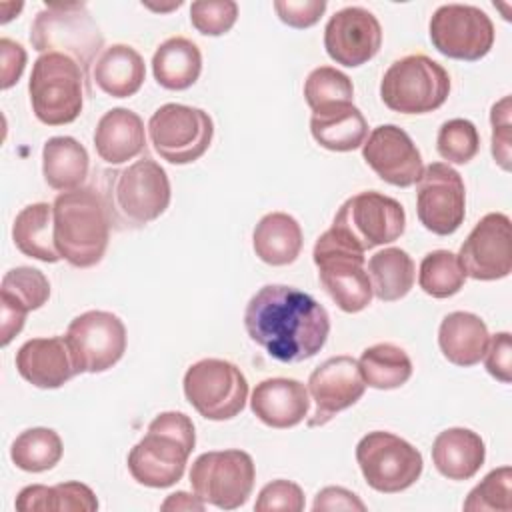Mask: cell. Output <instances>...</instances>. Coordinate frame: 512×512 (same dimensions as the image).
<instances>
[{
  "label": "cell",
  "mask_w": 512,
  "mask_h": 512,
  "mask_svg": "<svg viewBox=\"0 0 512 512\" xmlns=\"http://www.w3.org/2000/svg\"><path fill=\"white\" fill-rule=\"evenodd\" d=\"M244 328L270 358L296 364L322 350L330 316L310 294L286 284H266L248 300Z\"/></svg>",
  "instance_id": "1"
},
{
  "label": "cell",
  "mask_w": 512,
  "mask_h": 512,
  "mask_svg": "<svg viewBox=\"0 0 512 512\" xmlns=\"http://www.w3.org/2000/svg\"><path fill=\"white\" fill-rule=\"evenodd\" d=\"M52 212L60 258L74 268L96 266L106 254L112 226L100 190L82 186L60 192L54 198Z\"/></svg>",
  "instance_id": "2"
},
{
  "label": "cell",
  "mask_w": 512,
  "mask_h": 512,
  "mask_svg": "<svg viewBox=\"0 0 512 512\" xmlns=\"http://www.w3.org/2000/svg\"><path fill=\"white\" fill-rule=\"evenodd\" d=\"M100 194L110 222L118 230H126L160 218L170 204L172 190L166 170L152 158H142L126 168L106 170Z\"/></svg>",
  "instance_id": "3"
},
{
  "label": "cell",
  "mask_w": 512,
  "mask_h": 512,
  "mask_svg": "<svg viewBox=\"0 0 512 512\" xmlns=\"http://www.w3.org/2000/svg\"><path fill=\"white\" fill-rule=\"evenodd\" d=\"M196 446V432L184 412H160L144 438L128 454L132 478L148 488H168L176 484Z\"/></svg>",
  "instance_id": "4"
},
{
  "label": "cell",
  "mask_w": 512,
  "mask_h": 512,
  "mask_svg": "<svg viewBox=\"0 0 512 512\" xmlns=\"http://www.w3.org/2000/svg\"><path fill=\"white\" fill-rule=\"evenodd\" d=\"M90 92L88 80L80 64L58 52L40 54L32 64L28 94L34 116L46 126H62L74 122Z\"/></svg>",
  "instance_id": "5"
},
{
  "label": "cell",
  "mask_w": 512,
  "mask_h": 512,
  "mask_svg": "<svg viewBox=\"0 0 512 512\" xmlns=\"http://www.w3.org/2000/svg\"><path fill=\"white\" fill-rule=\"evenodd\" d=\"M30 44L36 52H58L74 58L84 74L98 60L104 36L84 2L46 4L30 26Z\"/></svg>",
  "instance_id": "6"
},
{
  "label": "cell",
  "mask_w": 512,
  "mask_h": 512,
  "mask_svg": "<svg viewBox=\"0 0 512 512\" xmlns=\"http://www.w3.org/2000/svg\"><path fill=\"white\" fill-rule=\"evenodd\" d=\"M448 94V72L426 54H408L394 60L380 82L382 102L400 114L434 112L446 102Z\"/></svg>",
  "instance_id": "7"
},
{
  "label": "cell",
  "mask_w": 512,
  "mask_h": 512,
  "mask_svg": "<svg viewBox=\"0 0 512 512\" xmlns=\"http://www.w3.org/2000/svg\"><path fill=\"white\" fill-rule=\"evenodd\" d=\"M318 278L334 304L348 314L362 312L372 302V286L366 272V256L328 228L318 236L312 250Z\"/></svg>",
  "instance_id": "8"
},
{
  "label": "cell",
  "mask_w": 512,
  "mask_h": 512,
  "mask_svg": "<svg viewBox=\"0 0 512 512\" xmlns=\"http://www.w3.org/2000/svg\"><path fill=\"white\" fill-rule=\"evenodd\" d=\"M330 228L356 250L366 252L398 240L406 228V212L398 200L376 190H364L340 206Z\"/></svg>",
  "instance_id": "9"
},
{
  "label": "cell",
  "mask_w": 512,
  "mask_h": 512,
  "mask_svg": "<svg viewBox=\"0 0 512 512\" xmlns=\"http://www.w3.org/2000/svg\"><path fill=\"white\" fill-rule=\"evenodd\" d=\"M184 396L206 420L222 422L238 416L248 398V382L242 370L220 358L194 362L184 374Z\"/></svg>",
  "instance_id": "10"
},
{
  "label": "cell",
  "mask_w": 512,
  "mask_h": 512,
  "mask_svg": "<svg viewBox=\"0 0 512 512\" xmlns=\"http://www.w3.org/2000/svg\"><path fill=\"white\" fill-rule=\"evenodd\" d=\"M256 480L254 460L244 450H212L200 454L190 468L194 494L220 510H236L246 504Z\"/></svg>",
  "instance_id": "11"
},
{
  "label": "cell",
  "mask_w": 512,
  "mask_h": 512,
  "mask_svg": "<svg viewBox=\"0 0 512 512\" xmlns=\"http://www.w3.org/2000/svg\"><path fill=\"white\" fill-rule=\"evenodd\" d=\"M356 462L366 484L382 494H396L410 488L422 474L424 460L404 438L374 430L356 444Z\"/></svg>",
  "instance_id": "12"
},
{
  "label": "cell",
  "mask_w": 512,
  "mask_h": 512,
  "mask_svg": "<svg viewBox=\"0 0 512 512\" xmlns=\"http://www.w3.org/2000/svg\"><path fill=\"white\" fill-rule=\"evenodd\" d=\"M154 152L170 164L196 162L212 144L214 122L202 108L162 104L148 120Z\"/></svg>",
  "instance_id": "13"
},
{
  "label": "cell",
  "mask_w": 512,
  "mask_h": 512,
  "mask_svg": "<svg viewBox=\"0 0 512 512\" xmlns=\"http://www.w3.org/2000/svg\"><path fill=\"white\" fill-rule=\"evenodd\" d=\"M428 34L440 54L462 62L484 58L494 44L490 16L472 4L438 6L430 18Z\"/></svg>",
  "instance_id": "14"
},
{
  "label": "cell",
  "mask_w": 512,
  "mask_h": 512,
  "mask_svg": "<svg viewBox=\"0 0 512 512\" xmlns=\"http://www.w3.org/2000/svg\"><path fill=\"white\" fill-rule=\"evenodd\" d=\"M76 372H106L126 352V326L106 310H86L78 314L64 334Z\"/></svg>",
  "instance_id": "15"
},
{
  "label": "cell",
  "mask_w": 512,
  "mask_h": 512,
  "mask_svg": "<svg viewBox=\"0 0 512 512\" xmlns=\"http://www.w3.org/2000/svg\"><path fill=\"white\" fill-rule=\"evenodd\" d=\"M416 214L420 224L438 236L454 234L466 216L462 176L444 162H432L416 182Z\"/></svg>",
  "instance_id": "16"
},
{
  "label": "cell",
  "mask_w": 512,
  "mask_h": 512,
  "mask_svg": "<svg viewBox=\"0 0 512 512\" xmlns=\"http://www.w3.org/2000/svg\"><path fill=\"white\" fill-rule=\"evenodd\" d=\"M458 262L466 276L482 282L506 278L512 270L510 218L502 212L482 216L462 242Z\"/></svg>",
  "instance_id": "17"
},
{
  "label": "cell",
  "mask_w": 512,
  "mask_h": 512,
  "mask_svg": "<svg viewBox=\"0 0 512 512\" xmlns=\"http://www.w3.org/2000/svg\"><path fill=\"white\" fill-rule=\"evenodd\" d=\"M366 390L358 360L340 354L316 366L308 378V394L314 400V412L306 426L318 428L328 424L338 412L354 406Z\"/></svg>",
  "instance_id": "18"
},
{
  "label": "cell",
  "mask_w": 512,
  "mask_h": 512,
  "mask_svg": "<svg viewBox=\"0 0 512 512\" xmlns=\"http://www.w3.org/2000/svg\"><path fill=\"white\" fill-rule=\"evenodd\" d=\"M382 46L378 18L362 6H346L334 12L324 28L326 54L346 68H358L372 60Z\"/></svg>",
  "instance_id": "19"
},
{
  "label": "cell",
  "mask_w": 512,
  "mask_h": 512,
  "mask_svg": "<svg viewBox=\"0 0 512 512\" xmlns=\"http://www.w3.org/2000/svg\"><path fill=\"white\" fill-rule=\"evenodd\" d=\"M362 158L380 180L398 188L416 184L424 172L420 150L396 124L376 126L362 144Z\"/></svg>",
  "instance_id": "20"
},
{
  "label": "cell",
  "mask_w": 512,
  "mask_h": 512,
  "mask_svg": "<svg viewBox=\"0 0 512 512\" xmlns=\"http://www.w3.org/2000/svg\"><path fill=\"white\" fill-rule=\"evenodd\" d=\"M50 298L48 278L30 266H16L8 270L0 284L2 302V346L24 328L26 314L42 308Z\"/></svg>",
  "instance_id": "21"
},
{
  "label": "cell",
  "mask_w": 512,
  "mask_h": 512,
  "mask_svg": "<svg viewBox=\"0 0 512 512\" xmlns=\"http://www.w3.org/2000/svg\"><path fill=\"white\" fill-rule=\"evenodd\" d=\"M18 374L36 388H60L74 378L76 366L64 336L26 340L16 352Z\"/></svg>",
  "instance_id": "22"
},
{
  "label": "cell",
  "mask_w": 512,
  "mask_h": 512,
  "mask_svg": "<svg viewBox=\"0 0 512 512\" xmlns=\"http://www.w3.org/2000/svg\"><path fill=\"white\" fill-rule=\"evenodd\" d=\"M250 408L270 428L298 426L310 410L308 388L294 378H266L252 390Z\"/></svg>",
  "instance_id": "23"
},
{
  "label": "cell",
  "mask_w": 512,
  "mask_h": 512,
  "mask_svg": "<svg viewBox=\"0 0 512 512\" xmlns=\"http://www.w3.org/2000/svg\"><path fill=\"white\" fill-rule=\"evenodd\" d=\"M96 154L112 166L134 160L146 150V130L142 118L128 108H112L94 128Z\"/></svg>",
  "instance_id": "24"
},
{
  "label": "cell",
  "mask_w": 512,
  "mask_h": 512,
  "mask_svg": "<svg viewBox=\"0 0 512 512\" xmlns=\"http://www.w3.org/2000/svg\"><path fill=\"white\" fill-rule=\"evenodd\" d=\"M484 458V440L470 428H446L432 442V462L448 480H470Z\"/></svg>",
  "instance_id": "25"
},
{
  "label": "cell",
  "mask_w": 512,
  "mask_h": 512,
  "mask_svg": "<svg viewBox=\"0 0 512 512\" xmlns=\"http://www.w3.org/2000/svg\"><path fill=\"white\" fill-rule=\"evenodd\" d=\"M312 138L326 150L352 152L360 148L368 136V124L352 102H338L312 110Z\"/></svg>",
  "instance_id": "26"
},
{
  "label": "cell",
  "mask_w": 512,
  "mask_h": 512,
  "mask_svg": "<svg viewBox=\"0 0 512 512\" xmlns=\"http://www.w3.org/2000/svg\"><path fill=\"white\" fill-rule=\"evenodd\" d=\"M488 328L484 320L472 312H450L438 328V346L448 362L470 368L484 358L488 348Z\"/></svg>",
  "instance_id": "27"
},
{
  "label": "cell",
  "mask_w": 512,
  "mask_h": 512,
  "mask_svg": "<svg viewBox=\"0 0 512 512\" xmlns=\"http://www.w3.org/2000/svg\"><path fill=\"white\" fill-rule=\"evenodd\" d=\"M146 78L144 58L128 44L104 48L92 66V80L112 98L134 96Z\"/></svg>",
  "instance_id": "28"
},
{
  "label": "cell",
  "mask_w": 512,
  "mask_h": 512,
  "mask_svg": "<svg viewBox=\"0 0 512 512\" xmlns=\"http://www.w3.org/2000/svg\"><path fill=\"white\" fill-rule=\"evenodd\" d=\"M304 236L298 220L286 212H270L252 232L256 256L270 266H288L302 252Z\"/></svg>",
  "instance_id": "29"
},
{
  "label": "cell",
  "mask_w": 512,
  "mask_h": 512,
  "mask_svg": "<svg viewBox=\"0 0 512 512\" xmlns=\"http://www.w3.org/2000/svg\"><path fill=\"white\" fill-rule=\"evenodd\" d=\"M90 158L86 148L72 136H52L42 148L44 182L58 190L70 192L82 188L88 178Z\"/></svg>",
  "instance_id": "30"
},
{
  "label": "cell",
  "mask_w": 512,
  "mask_h": 512,
  "mask_svg": "<svg viewBox=\"0 0 512 512\" xmlns=\"http://www.w3.org/2000/svg\"><path fill=\"white\" fill-rule=\"evenodd\" d=\"M12 240L16 248L34 260L54 264L60 258L54 242V212L48 202L24 206L12 224Z\"/></svg>",
  "instance_id": "31"
},
{
  "label": "cell",
  "mask_w": 512,
  "mask_h": 512,
  "mask_svg": "<svg viewBox=\"0 0 512 512\" xmlns=\"http://www.w3.org/2000/svg\"><path fill=\"white\" fill-rule=\"evenodd\" d=\"M152 72L162 88L186 90L200 78L202 52L192 40L172 36L156 48L152 56Z\"/></svg>",
  "instance_id": "32"
},
{
  "label": "cell",
  "mask_w": 512,
  "mask_h": 512,
  "mask_svg": "<svg viewBox=\"0 0 512 512\" xmlns=\"http://www.w3.org/2000/svg\"><path fill=\"white\" fill-rule=\"evenodd\" d=\"M366 272L372 294L382 302H396L404 298L414 286L416 278V268L410 254L394 246L372 254Z\"/></svg>",
  "instance_id": "33"
},
{
  "label": "cell",
  "mask_w": 512,
  "mask_h": 512,
  "mask_svg": "<svg viewBox=\"0 0 512 512\" xmlns=\"http://www.w3.org/2000/svg\"><path fill=\"white\" fill-rule=\"evenodd\" d=\"M16 510L34 512V510H68V512H94L98 510V498L82 482H60L56 486L32 484L18 492Z\"/></svg>",
  "instance_id": "34"
},
{
  "label": "cell",
  "mask_w": 512,
  "mask_h": 512,
  "mask_svg": "<svg viewBox=\"0 0 512 512\" xmlns=\"http://www.w3.org/2000/svg\"><path fill=\"white\" fill-rule=\"evenodd\" d=\"M366 386L376 390H394L404 386L412 376L410 356L396 344L380 342L364 348L358 360Z\"/></svg>",
  "instance_id": "35"
},
{
  "label": "cell",
  "mask_w": 512,
  "mask_h": 512,
  "mask_svg": "<svg viewBox=\"0 0 512 512\" xmlns=\"http://www.w3.org/2000/svg\"><path fill=\"white\" fill-rule=\"evenodd\" d=\"M62 440L52 428H28L10 446V458L24 472H46L62 458Z\"/></svg>",
  "instance_id": "36"
},
{
  "label": "cell",
  "mask_w": 512,
  "mask_h": 512,
  "mask_svg": "<svg viewBox=\"0 0 512 512\" xmlns=\"http://www.w3.org/2000/svg\"><path fill=\"white\" fill-rule=\"evenodd\" d=\"M466 282V274L458 262V256L450 250L428 252L418 270L420 288L432 298H450Z\"/></svg>",
  "instance_id": "37"
},
{
  "label": "cell",
  "mask_w": 512,
  "mask_h": 512,
  "mask_svg": "<svg viewBox=\"0 0 512 512\" xmlns=\"http://www.w3.org/2000/svg\"><path fill=\"white\" fill-rule=\"evenodd\" d=\"M304 98L310 110H318L338 102H352L354 86L344 72L332 66H318L308 74L304 82Z\"/></svg>",
  "instance_id": "38"
},
{
  "label": "cell",
  "mask_w": 512,
  "mask_h": 512,
  "mask_svg": "<svg viewBox=\"0 0 512 512\" xmlns=\"http://www.w3.org/2000/svg\"><path fill=\"white\" fill-rule=\"evenodd\" d=\"M436 150L448 164H468L480 150L476 126L466 118L446 120L438 130Z\"/></svg>",
  "instance_id": "39"
},
{
  "label": "cell",
  "mask_w": 512,
  "mask_h": 512,
  "mask_svg": "<svg viewBox=\"0 0 512 512\" xmlns=\"http://www.w3.org/2000/svg\"><path fill=\"white\" fill-rule=\"evenodd\" d=\"M510 482H512V470L510 466L496 468L484 476L480 484H476L468 498L464 500V510L470 512H482V510H498V512H510Z\"/></svg>",
  "instance_id": "40"
},
{
  "label": "cell",
  "mask_w": 512,
  "mask_h": 512,
  "mask_svg": "<svg viewBox=\"0 0 512 512\" xmlns=\"http://www.w3.org/2000/svg\"><path fill=\"white\" fill-rule=\"evenodd\" d=\"M238 18L234 0H198L190 6V22L204 36H222L230 32Z\"/></svg>",
  "instance_id": "41"
},
{
  "label": "cell",
  "mask_w": 512,
  "mask_h": 512,
  "mask_svg": "<svg viewBox=\"0 0 512 512\" xmlns=\"http://www.w3.org/2000/svg\"><path fill=\"white\" fill-rule=\"evenodd\" d=\"M304 506H306V502H304L302 488L292 480L280 478V480L268 482L260 490L254 510L256 512H274V510L300 512V510H304Z\"/></svg>",
  "instance_id": "42"
},
{
  "label": "cell",
  "mask_w": 512,
  "mask_h": 512,
  "mask_svg": "<svg viewBox=\"0 0 512 512\" xmlns=\"http://www.w3.org/2000/svg\"><path fill=\"white\" fill-rule=\"evenodd\" d=\"M512 100L504 96L496 102L490 110V124H492V156L502 170H510V134H512Z\"/></svg>",
  "instance_id": "43"
},
{
  "label": "cell",
  "mask_w": 512,
  "mask_h": 512,
  "mask_svg": "<svg viewBox=\"0 0 512 512\" xmlns=\"http://www.w3.org/2000/svg\"><path fill=\"white\" fill-rule=\"evenodd\" d=\"M272 6L286 26L304 30L322 18L326 0H276Z\"/></svg>",
  "instance_id": "44"
},
{
  "label": "cell",
  "mask_w": 512,
  "mask_h": 512,
  "mask_svg": "<svg viewBox=\"0 0 512 512\" xmlns=\"http://www.w3.org/2000/svg\"><path fill=\"white\" fill-rule=\"evenodd\" d=\"M484 366L490 376H494L502 384H510L512 380V338L508 332H498L488 340V348L484 352Z\"/></svg>",
  "instance_id": "45"
},
{
  "label": "cell",
  "mask_w": 512,
  "mask_h": 512,
  "mask_svg": "<svg viewBox=\"0 0 512 512\" xmlns=\"http://www.w3.org/2000/svg\"><path fill=\"white\" fill-rule=\"evenodd\" d=\"M0 54H2V90L14 86L26 66V50L20 42L10 38H0Z\"/></svg>",
  "instance_id": "46"
},
{
  "label": "cell",
  "mask_w": 512,
  "mask_h": 512,
  "mask_svg": "<svg viewBox=\"0 0 512 512\" xmlns=\"http://www.w3.org/2000/svg\"><path fill=\"white\" fill-rule=\"evenodd\" d=\"M312 510H358L364 512L366 504L350 490L342 486H326L322 488L312 504Z\"/></svg>",
  "instance_id": "47"
},
{
  "label": "cell",
  "mask_w": 512,
  "mask_h": 512,
  "mask_svg": "<svg viewBox=\"0 0 512 512\" xmlns=\"http://www.w3.org/2000/svg\"><path fill=\"white\" fill-rule=\"evenodd\" d=\"M204 502L194 494H188V492H174V494H170L162 504H160V508L162 510H204Z\"/></svg>",
  "instance_id": "48"
}]
</instances>
